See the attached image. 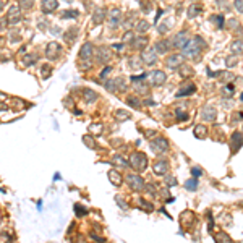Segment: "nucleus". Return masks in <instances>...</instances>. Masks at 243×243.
<instances>
[{
    "mask_svg": "<svg viewBox=\"0 0 243 243\" xmlns=\"http://www.w3.org/2000/svg\"><path fill=\"white\" fill-rule=\"evenodd\" d=\"M203 47H204V41L199 36H193L186 42V46L183 47V55L185 57H190V59H196Z\"/></svg>",
    "mask_w": 243,
    "mask_h": 243,
    "instance_id": "f257e3e1",
    "label": "nucleus"
},
{
    "mask_svg": "<svg viewBox=\"0 0 243 243\" xmlns=\"http://www.w3.org/2000/svg\"><path fill=\"white\" fill-rule=\"evenodd\" d=\"M130 165H131L136 172H141L148 167V159H146V156L143 152H135V154H131V157H130Z\"/></svg>",
    "mask_w": 243,
    "mask_h": 243,
    "instance_id": "f03ea898",
    "label": "nucleus"
},
{
    "mask_svg": "<svg viewBox=\"0 0 243 243\" xmlns=\"http://www.w3.org/2000/svg\"><path fill=\"white\" fill-rule=\"evenodd\" d=\"M188 41H190V34H188V32H186V31H180L178 34H175L173 41H172V42H173L172 46H173V47H182V49H183Z\"/></svg>",
    "mask_w": 243,
    "mask_h": 243,
    "instance_id": "7ed1b4c3",
    "label": "nucleus"
},
{
    "mask_svg": "<svg viewBox=\"0 0 243 243\" xmlns=\"http://www.w3.org/2000/svg\"><path fill=\"white\" fill-rule=\"evenodd\" d=\"M127 182H128V185L131 186V188H135V190H143V188H144V180L141 178L139 175H136V173L128 175V177H127Z\"/></svg>",
    "mask_w": 243,
    "mask_h": 243,
    "instance_id": "20e7f679",
    "label": "nucleus"
},
{
    "mask_svg": "<svg viewBox=\"0 0 243 243\" xmlns=\"http://www.w3.org/2000/svg\"><path fill=\"white\" fill-rule=\"evenodd\" d=\"M156 49H144L143 50V55H141V59L146 65H154L157 62V57H156Z\"/></svg>",
    "mask_w": 243,
    "mask_h": 243,
    "instance_id": "39448f33",
    "label": "nucleus"
},
{
    "mask_svg": "<svg viewBox=\"0 0 243 243\" xmlns=\"http://www.w3.org/2000/svg\"><path fill=\"white\" fill-rule=\"evenodd\" d=\"M151 148L156 152H165L169 149V143H167V139H164V138H156L151 143Z\"/></svg>",
    "mask_w": 243,
    "mask_h": 243,
    "instance_id": "423d86ee",
    "label": "nucleus"
},
{
    "mask_svg": "<svg viewBox=\"0 0 243 243\" xmlns=\"http://www.w3.org/2000/svg\"><path fill=\"white\" fill-rule=\"evenodd\" d=\"M59 54H60V46H59L57 42H50L49 46L46 47V57L47 59L54 60V59L59 57Z\"/></svg>",
    "mask_w": 243,
    "mask_h": 243,
    "instance_id": "0eeeda50",
    "label": "nucleus"
},
{
    "mask_svg": "<svg viewBox=\"0 0 243 243\" xmlns=\"http://www.w3.org/2000/svg\"><path fill=\"white\" fill-rule=\"evenodd\" d=\"M7 18L10 20V23H18L20 18H21V13H20V5H13V7H10L8 13H7Z\"/></svg>",
    "mask_w": 243,
    "mask_h": 243,
    "instance_id": "6e6552de",
    "label": "nucleus"
},
{
    "mask_svg": "<svg viewBox=\"0 0 243 243\" xmlns=\"http://www.w3.org/2000/svg\"><path fill=\"white\" fill-rule=\"evenodd\" d=\"M93 52H94L93 44H91V42H86V44L81 47V50H80V57H81L83 60H89V59L93 57Z\"/></svg>",
    "mask_w": 243,
    "mask_h": 243,
    "instance_id": "1a4fd4ad",
    "label": "nucleus"
},
{
    "mask_svg": "<svg viewBox=\"0 0 243 243\" xmlns=\"http://www.w3.org/2000/svg\"><path fill=\"white\" fill-rule=\"evenodd\" d=\"M152 169H154V173H157V175H165L169 170V164H167V161H156Z\"/></svg>",
    "mask_w": 243,
    "mask_h": 243,
    "instance_id": "9d476101",
    "label": "nucleus"
},
{
    "mask_svg": "<svg viewBox=\"0 0 243 243\" xmlns=\"http://www.w3.org/2000/svg\"><path fill=\"white\" fill-rule=\"evenodd\" d=\"M230 143H232V151L235 152V151L243 144V136H241V133L235 131L234 135H232V138H230Z\"/></svg>",
    "mask_w": 243,
    "mask_h": 243,
    "instance_id": "9b49d317",
    "label": "nucleus"
},
{
    "mask_svg": "<svg viewBox=\"0 0 243 243\" xmlns=\"http://www.w3.org/2000/svg\"><path fill=\"white\" fill-rule=\"evenodd\" d=\"M97 62L99 63H105V62L110 60V50L107 47H99L97 49Z\"/></svg>",
    "mask_w": 243,
    "mask_h": 243,
    "instance_id": "f8f14e48",
    "label": "nucleus"
},
{
    "mask_svg": "<svg viewBox=\"0 0 243 243\" xmlns=\"http://www.w3.org/2000/svg\"><path fill=\"white\" fill-rule=\"evenodd\" d=\"M182 60H183L182 55H172V57L167 59L165 65H167V68H177V66L182 65Z\"/></svg>",
    "mask_w": 243,
    "mask_h": 243,
    "instance_id": "ddd939ff",
    "label": "nucleus"
},
{
    "mask_svg": "<svg viewBox=\"0 0 243 243\" xmlns=\"http://www.w3.org/2000/svg\"><path fill=\"white\" fill-rule=\"evenodd\" d=\"M201 118H203L204 122L214 120V118H216V110H214L212 107H204V109H203V112H201Z\"/></svg>",
    "mask_w": 243,
    "mask_h": 243,
    "instance_id": "4468645a",
    "label": "nucleus"
},
{
    "mask_svg": "<svg viewBox=\"0 0 243 243\" xmlns=\"http://www.w3.org/2000/svg\"><path fill=\"white\" fill-rule=\"evenodd\" d=\"M57 8V0H42V12L44 13H52Z\"/></svg>",
    "mask_w": 243,
    "mask_h": 243,
    "instance_id": "2eb2a0df",
    "label": "nucleus"
},
{
    "mask_svg": "<svg viewBox=\"0 0 243 243\" xmlns=\"http://www.w3.org/2000/svg\"><path fill=\"white\" fill-rule=\"evenodd\" d=\"M165 73H164L162 70H156L152 71V83L156 84V86H159V84H162L164 81H165Z\"/></svg>",
    "mask_w": 243,
    "mask_h": 243,
    "instance_id": "dca6fc26",
    "label": "nucleus"
},
{
    "mask_svg": "<svg viewBox=\"0 0 243 243\" xmlns=\"http://www.w3.org/2000/svg\"><path fill=\"white\" fill-rule=\"evenodd\" d=\"M104 18H105V12H104V8H97L94 12V15H93V23L94 25H101L104 21Z\"/></svg>",
    "mask_w": 243,
    "mask_h": 243,
    "instance_id": "f3484780",
    "label": "nucleus"
},
{
    "mask_svg": "<svg viewBox=\"0 0 243 243\" xmlns=\"http://www.w3.org/2000/svg\"><path fill=\"white\" fill-rule=\"evenodd\" d=\"M109 180L112 183H114L115 186H120L122 185V175L118 173V172H115V170H110L109 172Z\"/></svg>",
    "mask_w": 243,
    "mask_h": 243,
    "instance_id": "a211bd4d",
    "label": "nucleus"
},
{
    "mask_svg": "<svg viewBox=\"0 0 243 243\" xmlns=\"http://www.w3.org/2000/svg\"><path fill=\"white\" fill-rule=\"evenodd\" d=\"M83 94H84L86 102H89V104H93V102H96V101H97V94H96L93 89H84Z\"/></svg>",
    "mask_w": 243,
    "mask_h": 243,
    "instance_id": "6ab92c4d",
    "label": "nucleus"
},
{
    "mask_svg": "<svg viewBox=\"0 0 243 243\" xmlns=\"http://www.w3.org/2000/svg\"><path fill=\"white\" fill-rule=\"evenodd\" d=\"M120 16H122V12H120L118 8H114V10H112V12H110V25L115 26L118 21H120Z\"/></svg>",
    "mask_w": 243,
    "mask_h": 243,
    "instance_id": "aec40b11",
    "label": "nucleus"
},
{
    "mask_svg": "<svg viewBox=\"0 0 243 243\" xmlns=\"http://www.w3.org/2000/svg\"><path fill=\"white\" fill-rule=\"evenodd\" d=\"M169 47H170V46H169L167 41H159V42L156 44V52L157 54H165L167 50H169Z\"/></svg>",
    "mask_w": 243,
    "mask_h": 243,
    "instance_id": "412c9836",
    "label": "nucleus"
},
{
    "mask_svg": "<svg viewBox=\"0 0 243 243\" xmlns=\"http://www.w3.org/2000/svg\"><path fill=\"white\" fill-rule=\"evenodd\" d=\"M199 12H201V5L193 3V5H190V8H188V16H190V18H195Z\"/></svg>",
    "mask_w": 243,
    "mask_h": 243,
    "instance_id": "4be33fe9",
    "label": "nucleus"
},
{
    "mask_svg": "<svg viewBox=\"0 0 243 243\" xmlns=\"http://www.w3.org/2000/svg\"><path fill=\"white\" fill-rule=\"evenodd\" d=\"M206 133H207L206 127H203V125H196V127H195V135H196V138H204Z\"/></svg>",
    "mask_w": 243,
    "mask_h": 243,
    "instance_id": "5701e85b",
    "label": "nucleus"
},
{
    "mask_svg": "<svg viewBox=\"0 0 243 243\" xmlns=\"http://www.w3.org/2000/svg\"><path fill=\"white\" fill-rule=\"evenodd\" d=\"M216 243H232V240H230V237L227 234L220 232V234H217V237H216Z\"/></svg>",
    "mask_w": 243,
    "mask_h": 243,
    "instance_id": "b1692460",
    "label": "nucleus"
},
{
    "mask_svg": "<svg viewBox=\"0 0 243 243\" xmlns=\"http://www.w3.org/2000/svg\"><path fill=\"white\" fill-rule=\"evenodd\" d=\"M230 50H232L234 54H240V52H243V42H241V41H235V42L230 46Z\"/></svg>",
    "mask_w": 243,
    "mask_h": 243,
    "instance_id": "393cba45",
    "label": "nucleus"
},
{
    "mask_svg": "<svg viewBox=\"0 0 243 243\" xmlns=\"http://www.w3.org/2000/svg\"><path fill=\"white\" fill-rule=\"evenodd\" d=\"M148 29H149V23H148L146 20H141L139 23L136 25V31H138V32H146Z\"/></svg>",
    "mask_w": 243,
    "mask_h": 243,
    "instance_id": "a878e982",
    "label": "nucleus"
},
{
    "mask_svg": "<svg viewBox=\"0 0 243 243\" xmlns=\"http://www.w3.org/2000/svg\"><path fill=\"white\" fill-rule=\"evenodd\" d=\"M146 44H148V39H146V37H138V39H135V41H133V46L136 47V49H144Z\"/></svg>",
    "mask_w": 243,
    "mask_h": 243,
    "instance_id": "bb28decb",
    "label": "nucleus"
},
{
    "mask_svg": "<svg viewBox=\"0 0 243 243\" xmlns=\"http://www.w3.org/2000/svg\"><path fill=\"white\" fill-rule=\"evenodd\" d=\"M185 188H186V190H190V191H195V190L198 188V180H196V178L186 180V183H185Z\"/></svg>",
    "mask_w": 243,
    "mask_h": 243,
    "instance_id": "cd10ccee",
    "label": "nucleus"
},
{
    "mask_svg": "<svg viewBox=\"0 0 243 243\" xmlns=\"http://www.w3.org/2000/svg\"><path fill=\"white\" fill-rule=\"evenodd\" d=\"M112 164H115V165L118 167H127L128 164L125 162V159H123L122 156H114V159H112Z\"/></svg>",
    "mask_w": 243,
    "mask_h": 243,
    "instance_id": "c85d7f7f",
    "label": "nucleus"
},
{
    "mask_svg": "<svg viewBox=\"0 0 243 243\" xmlns=\"http://www.w3.org/2000/svg\"><path fill=\"white\" fill-rule=\"evenodd\" d=\"M115 117L118 118V120H128L131 115H130L128 112H125V110H117V112H115Z\"/></svg>",
    "mask_w": 243,
    "mask_h": 243,
    "instance_id": "c756f323",
    "label": "nucleus"
},
{
    "mask_svg": "<svg viewBox=\"0 0 243 243\" xmlns=\"http://www.w3.org/2000/svg\"><path fill=\"white\" fill-rule=\"evenodd\" d=\"M190 93H195V86H193V84H191L190 88H185V89H182V91H178L177 93V97H183V96L190 94Z\"/></svg>",
    "mask_w": 243,
    "mask_h": 243,
    "instance_id": "7c9ffc66",
    "label": "nucleus"
},
{
    "mask_svg": "<svg viewBox=\"0 0 243 243\" xmlns=\"http://www.w3.org/2000/svg\"><path fill=\"white\" fill-rule=\"evenodd\" d=\"M164 182H165L167 186H175L177 185V178L172 177V175H165V177H164Z\"/></svg>",
    "mask_w": 243,
    "mask_h": 243,
    "instance_id": "2f4dec72",
    "label": "nucleus"
},
{
    "mask_svg": "<svg viewBox=\"0 0 243 243\" xmlns=\"http://www.w3.org/2000/svg\"><path fill=\"white\" fill-rule=\"evenodd\" d=\"M68 31H70L68 34H65V41H66V42H70V41H75V39H76V36H78V31H76V29H68Z\"/></svg>",
    "mask_w": 243,
    "mask_h": 243,
    "instance_id": "473e14b6",
    "label": "nucleus"
},
{
    "mask_svg": "<svg viewBox=\"0 0 243 243\" xmlns=\"http://www.w3.org/2000/svg\"><path fill=\"white\" fill-rule=\"evenodd\" d=\"M237 62H238V59H237L235 55H230V57L225 59V65L230 68V66H235V65H237Z\"/></svg>",
    "mask_w": 243,
    "mask_h": 243,
    "instance_id": "72a5a7b5",
    "label": "nucleus"
},
{
    "mask_svg": "<svg viewBox=\"0 0 243 243\" xmlns=\"http://www.w3.org/2000/svg\"><path fill=\"white\" fill-rule=\"evenodd\" d=\"M83 143H84V144H88L91 149H94V148H96V143H94V139H93L91 136H89V135H86V136L83 138Z\"/></svg>",
    "mask_w": 243,
    "mask_h": 243,
    "instance_id": "f704fd0d",
    "label": "nucleus"
},
{
    "mask_svg": "<svg viewBox=\"0 0 243 243\" xmlns=\"http://www.w3.org/2000/svg\"><path fill=\"white\" fill-rule=\"evenodd\" d=\"M211 21H212V23H216L219 28H222V25H224V18H222V16H219V15L211 16Z\"/></svg>",
    "mask_w": 243,
    "mask_h": 243,
    "instance_id": "c9c22d12",
    "label": "nucleus"
},
{
    "mask_svg": "<svg viewBox=\"0 0 243 243\" xmlns=\"http://www.w3.org/2000/svg\"><path fill=\"white\" fill-rule=\"evenodd\" d=\"M70 16H78V12H75V10H66V12H62V18H70Z\"/></svg>",
    "mask_w": 243,
    "mask_h": 243,
    "instance_id": "e433bc0d",
    "label": "nucleus"
},
{
    "mask_svg": "<svg viewBox=\"0 0 243 243\" xmlns=\"http://www.w3.org/2000/svg\"><path fill=\"white\" fill-rule=\"evenodd\" d=\"M75 211L78 216H84V214H88V209L86 207H81L80 204H75Z\"/></svg>",
    "mask_w": 243,
    "mask_h": 243,
    "instance_id": "4c0bfd02",
    "label": "nucleus"
},
{
    "mask_svg": "<svg viewBox=\"0 0 243 243\" xmlns=\"http://www.w3.org/2000/svg\"><path fill=\"white\" fill-rule=\"evenodd\" d=\"M32 2H34V0H20V7L21 8H31V5H32Z\"/></svg>",
    "mask_w": 243,
    "mask_h": 243,
    "instance_id": "58836bf2",
    "label": "nucleus"
},
{
    "mask_svg": "<svg viewBox=\"0 0 243 243\" xmlns=\"http://www.w3.org/2000/svg\"><path fill=\"white\" fill-rule=\"evenodd\" d=\"M127 102L130 104V105H133V107H141V102L136 99V97H128L127 99Z\"/></svg>",
    "mask_w": 243,
    "mask_h": 243,
    "instance_id": "ea45409f",
    "label": "nucleus"
},
{
    "mask_svg": "<svg viewBox=\"0 0 243 243\" xmlns=\"http://www.w3.org/2000/svg\"><path fill=\"white\" fill-rule=\"evenodd\" d=\"M23 62H25V65H31V63H34V62H36V57H34V55H25Z\"/></svg>",
    "mask_w": 243,
    "mask_h": 243,
    "instance_id": "a19ab883",
    "label": "nucleus"
},
{
    "mask_svg": "<svg viewBox=\"0 0 243 243\" xmlns=\"http://www.w3.org/2000/svg\"><path fill=\"white\" fill-rule=\"evenodd\" d=\"M135 34H133V31H128L125 36H123V42H130V41H135Z\"/></svg>",
    "mask_w": 243,
    "mask_h": 243,
    "instance_id": "79ce46f5",
    "label": "nucleus"
},
{
    "mask_svg": "<svg viewBox=\"0 0 243 243\" xmlns=\"http://www.w3.org/2000/svg\"><path fill=\"white\" fill-rule=\"evenodd\" d=\"M89 130H91V131H94V133H101V131H102V125H97V123H93V125L89 127Z\"/></svg>",
    "mask_w": 243,
    "mask_h": 243,
    "instance_id": "37998d69",
    "label": "nucleus"
},
{
    "mask_svg": "<svg viewBox=\"0 0 243 243\" xmlns=\"http://www.w3.org/2000/svg\"><path fill=\"white\" fill-rule=\"evenodd\" d=\"M191 173H193L195 178H198V177H201V175H203V170H201V169H198V167H193V169H191Z\"/></svg>",
    "mask_w": 243,
    "mask_h": 243,
    "instance_id": "c03bdc74",
    "label": "nucleus"
},
{
    "mask_svg": "<svg viewBox=\"0 0 243 243\" xmlns=\"http://www.w3.org/2000/svg\"><path fill=\"white\" fill-rule=\"evenodd\" d=\"M115 83H117V86H118V89H125V80L120 76V78H117L115 80Z\"/></svg>",
    "mask_w": 243,
    "mask_h": 243,
    "instance_id": "a18cd8bd",
    "label": "nucleus"
},
{
    "mask_svg": "<svg viewBox=\"0 0 243 243\" xmlns=\"http://www.w3.org/2000/svg\"><path fill=\"white\" fill-rule=\"evenodd\" d=\"M114 83H115V81H107V83H105V89H107V91H115V89H117Z\"/></svg>",
    "mask_w": 243,
    "mask_h": 243,
    "instance_id": "49530a36",
    "label": "nucleus"
},
{
    "mask_svg": "<svg viewBox=\"0 0 243 243\" xmlns=\"http://www.w3.org/2000/svg\"><path fill=\"white\" fill-rule=\"evenodd\" d=\"M222 93L224 94H229V97H230V94L234 93V86H230V84H229V86H224L222 88Z\"/></svg>",
    "mask_w": 243,
    "mask_h": 243,
    "instance_id": "de8ad7c7",
    "label": "nucleus"
},
{
    "mask_svg": "<svg viewBox=\"0 0 243 243\" xmlns=\"http://www.w3.org/2000/svg\"><path fill=\"white\" fill-rule=\"evenodd\" d=\"M235 8L238 10L240 13H243V0H235Z\"/></svg>",
    "mask_w": 243,
    "mask_h": 243,
    "instance_id": "09e8293b",
    "label": "nucleus"
},
{
    "mask_svg": "<svg viewBox=\"0 0 243 243\" xmlns=\"http://www.w3.org/2000/svg\"><path fill=\"white\" fill-rule=\"evenodd\" d=\"M227 26L234 28V29H238V21H237V20H230V21H227Z\"/></svg>",
    "mask_w": 243,
    "mask_h": 243,
    "instance_id": "8fccbe9b",
    "label": "nucleus"
},
{
    "mask_svg": "<svg viewBox=\"0 0 243 243\" xmlns=\"http://www.w3.org/2000/svg\"><path fill=\"white\" fill-rule=\"evenodd\" d=\"M117 203H118V206L123 207V209H127V207H128V206H127V203H125V201H122V198H120V196H117Z\"/></svg>",
    "mask_w": 243,
    "mask_h": 243,
    "instance_id": "3c124183",
    "label": "nucleus"
},
{
    "mask_svg": "<svg viewBox=\"0 0 243 243\" xmlns=\"http://www.w3.org/2000/svg\"><path fill=\"white\" fill-rule=\"evenodd\" d=\"M177 117H178V120H185V118H188V114H183V112L177 110Z\"/></svg>",
    "mask_w": 243,
    "mask_h": 243,
    "instance_id": "603ef678",
    "label": "nucleus"
},
{
    "mask_svg": "<svg viewBox=\"0 0 243 243\" xmlns=\"http://www.w3.org/2000/svg\"><path fill=\"white\" fill-rule=\"evenodd\" d=\"M139 203L143 204V207H146V209H148V211H152V206L149 204V203H146L144 199H139Z\"/></svg>",
    "mask_w": 243,
    "mask_h": 243,
    "instance_id": "864d4df0",
    "label": "nucleus"
},
{
    "mask_svg": "<svg viewBox=\"0 0 243 243\" xmlns=\"http://www.w3.org/2000/svg\"><path fill=\"white\" fill-rule=\"evenodd\" d=\"M167 29H169L167 25H161L159 26V32H167Z\"/></svg>",
    "mask_w": 243,
    "mask_h": 243,
    "instance_id": "5fc2aeb1",
    "label": "nucleus"
},
{
    "mask_svg": "<svg viewBox=\"0 0 243 243\" xmlns=\"http://www.w3.org/2000/svg\"><path fill=\"white\" fill-rule=\"evenodd\" d=\"M91 237H93V240H96V241H101V243L104 241V238H101V237H97L96 234H91Z\"/></svg>",
    "mask_w": 243,
    "mask_h": 243,
    "instance_id": "6e6d98bb",
    "label": "nucleus"
},
{
    "mask_svg": "<svg viewBox=\"0 0 243 243\" xmlns=\"http://www.w3.org/2000/svg\"><path fill=\"white\" fill-rule=\"evenodd\" d=\"M110 70H112V68H110V66H105V68H104V71H102V73H101V76H105V75H107V73H109Z\"/></svg>",
    "mask_w": 243,
    "mask_h": 243,
    "instance_id": "4d7b16f0",
    "label": "nucleus"
},
{
    "mask_svg": "<svg viewBox=\"0 0 243 243\" xmlns=\"http://www.w3.org/2000/svg\"><path fill=\"white\" fill-rule=\"evenodd\" d=\"M5 29V18H2V31Z\"/></svg>",
    "mask_w": 243,
    "mask_h": 243,
    "instance_id": "13d9d810",
    "label": "nucleus"
},
{
    "mask_svg": "<svg viewBox=\"0 0 243 243\" xmlns=\"http://www.w3.org/2000/svg\"><path fill=\"white\" fill-rule=\"evenodd\" d=\"M65 2H68V3H71V2H73V0H65Z\"/></svg>",
    "mask_w": 243,
    "mask_h": 243,
    "instance_id": "bf43d9fd",
    "label": "nucleus"
},
{
    "mask_svg": "<svg viewBox=\"0 0 243 243\" xmlns=\"http://www.w3.org/2000/svg\"><path fill=\"white\" fill-rule=\"evenodd\" d=\"M240 99H241V101H243V94H241V96H240Z\"/></svg>",
    "mask_w": 243,
    "mask_h": 243,
    "instance_id": "052dcab7",
    "label": "nucleus"
}]
</instances>
